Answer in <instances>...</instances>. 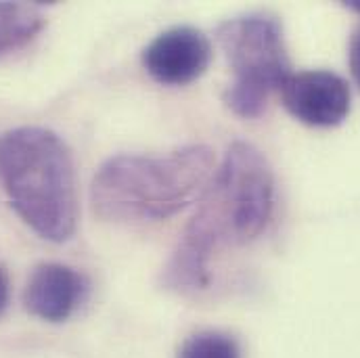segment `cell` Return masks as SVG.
I'll list each match as a JSON object with an SVG mask.
<instances>
[{"instance_id":"obj_7","label":"cell","mask_w":360,"mask_h":358,"mask_svg":"<svg viewBox=\"0 0 360 358\" xmlns=\"http://www.w3.org/2000/svg\"><path fill=\"white\" fill-rule=\"evenodd\" d=\"M90 281L80 270L59 262H46L34 269L25 291V308L49 323L68 321L89 298Z\"/></svg>"},{"instance_id":"obj_9","label":"cell","mask_w":360,"mask_h":358,"mask_svg":"<svg viewBox=\"0 0 360 358\" xmlns=\"http://www.w3.org/2000/svg\"><path fill=\"white\" fill-rule=\"evenodd\" d=\"M179 358H241V346L229 333L199 331L184 340Z\"/></svg>"},{"instance_id":"obj_5","label":"cell","mask_w":360,"mask_h":358,"mask_svg":"<svg viewBox=\"0 0 360 358\" xmlns=\"http://www.w3.org/2000/svg\"><path fill=\"white\" fill-rule=\"evenodd\" d=\"M278 90L285 109L306 126L333 128L350 115V84L335 72L306 70L289 74Z\"/></svg>"},{"instance_id":"obj_11","label":"cell","mask_w":360,"mask_h":358,"mask_svg":"<svg viewBox=\"0 0 360 358\" xmlns=\"http://www.w3.org/2000/svg\"><path fill=\"white\" fill-rule=\"evenodd\" d=\"M6 302H8V272L0 264V314L6 308Z\"/></svg>"},{"instance_id":"obj_4","label":"cell","mask_w":360,"mask_h":358,"mask_svg":"<svg viewBox=\"0 0 360 358\" xmlns=\"http://www.w3.org/2000/svg\"><path fill=\"white\" fill-rule=\"evenodd\" d=\"M216 38L235 72L222 96L226 107L245 120L262 115L270 92L291 74L281 21L266 13H250L220 23Z\"/></svg>"},{"instance_id":"obj_6","label":"cell","mask_w":360,"mask_h":358,"mask_svg":"<svg viewBox=\"0 0 360 358\" xmlns=\"http://www.w3.org/2000/svg\"><path fill=\"white\" fill-rule=\"evenodd\" d=\"M212 61L207 36L191 25H176L158 34L143 51L147 74L168 87H182L197 80Z\"/></svg>"},{"instance_id":"obj_12","label":"cell","mask_w":360,"mask_h":358,"mask_svg":"<svg viewBox=\"0 0 360 358\" xmlns=\"http://www.w3.org/2000/svg\"><path fill=\"white\" fill-rule=\"evenodd\" d=\"M344 6H346V8H350V11H354V13H359V15H360V0H348V2H344Z\"/></svg>"},{"instance_id":"obj_2","label":"cell","mask_w":360,"mask_h":358,"mask_svg":"<svg viewBox=\"0 0 360 358\" xmlns=\"http://www.w3.org/2000/svg\"><path fill=\"white\" fill-rule=\"evenodd\" d=\"M214 174V151L188 145L168 155H115L94 174V212L109 222H155L186 207Z\"/></svg>"},{"instance_id":"obj_3","label":"cell","mask_w":360,"mask_h":358,"mask_svg":"<svg viewBox=\"0 0 360 358\" xmlns=\"http://www.w3.org/2000/svg\"><path fill=\"white\" fill-rule=\"evenodd\" d=\"M0 177L11 205L40 237L61 243L76 233V168L59 134L21 126L0 139Z\"/></svg>"},{"instance_id":"obj_10","label":"cell","mask_w":360,"mask_h":358,"mask_svg":"<svg viewBox=\"0 0 360 358\" xmlns=\"http://www.w3.org/2000/svg\"><path fill=\"white\" fill-rule=\"evenodd\" d=\"M348 61H350V72L356 80L360 89V27L350 38V49H348Z\"/></svg>"},{"instance_id":"obj_8","label":"cell","mask_w":360,"mask_h":358,"mask_svg":"<svg viewBox=\"0 0 360 358\" xmlns=\"http://www.w3.org/2000/svg\"><path fill=\"white\" fill-rule=\"evenodd\" d=\"M44 23L46 19L36 4L0 2V57L32 42Z\"/></svg>"},{"instance_id":"obj_1","label":"cell","mask_w":360,"mask_h":358,"mask_svg":"<svg viewBox=\"0 0 360 358\" xmlns=\"http://www.w3.org/2000/svg\"><path fill=\"white\" fill-rule=\"evenodd\" d=\"M272 212L274 172L266 155L252 143H233L162 272L164 285L179 293L207 289L214 252L258 239Z\"/></svg>"}]
</instances>
